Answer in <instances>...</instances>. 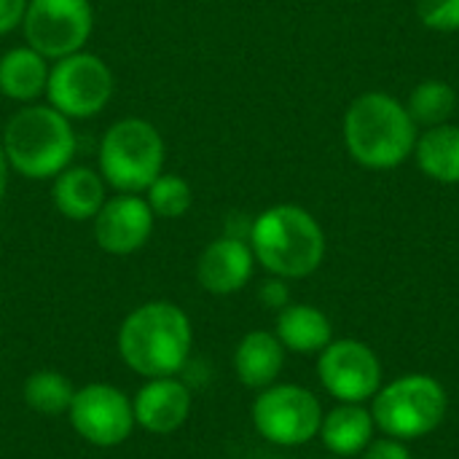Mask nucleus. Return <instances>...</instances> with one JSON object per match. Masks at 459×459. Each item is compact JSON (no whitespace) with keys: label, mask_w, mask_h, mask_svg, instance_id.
Returning <instances> with one entry per match:
<instances>
[{"label":"nucleus","mask_w":459,"mask_h":459,"mask_svg":"<svg viewBox=\"0 0 459 459\" xmlns=\"http://www.w3.org/2000/svg\"><path fill=\"white\" fill-rule=\"evenodd\" d=\"M116 347L129 371L145 379L175 377L188 363L194 328L178 304L148 301L124 317Z\"/></svg>","instance_id":"obj_1"},{"label":"nucleus","mask_w":459,"mask_h":459,"mask_svg":"<svg viewBox=\"0 0 459 459\" xmlns=\"http://www.w3.org/2000/svg\"><path fill=\"white\" fill-rule=\"evenodd\" d=\"M417 137V121L393 94L366 91L344 113L347 153L366 169H395L414 156Z\"/></svg>","instance_id":"obj_2"},{"label":"nucleus","mask_w":459,"mask_h":459,"mask_svg":"<svg viewBox=\"0 0 459 459\" xmlns=\"http://www.w3.org/2000/svg\"><path fill=\"white\" fill-rule=\"evenodd\" d=\"M255 264L272 277L304 280L325 258V234L317 218L299 204H274L264 210L247 231Z\"/></svg>","instance_id":"obj_3"},{"label":"nucleus","mask_w":459,"mask_h":459,"mask_svg":"<svg viewBox=\"0 0 459 459\" xmlns=\"http://www.w3.org/2000/svg\"><path fill=\"white\" fill-rule=\"evenodd\" d=\"M3 151L13 172L30 180L56 178L75 156V132L51 105H27L3 129Z\"/></svg>","instance_id":"obj_4"},{"label":"nucleus","mask_w":459,"mask_h":459,"mask_svg":"<svg viewBox=\"0 0 459 459\" xmlns=\"http://www.w3.org/2000/svg\"><path fill=\"white\" fill-rule=\"evenodd\" d=\"M449 398L444 385L430 374H406L382 385L371 398L377 430L398 441L430 436L446 420Z\"/></svg>","instance_id":"obj_5"},{"label":"nucleus","mask_w":459,"mask_h":459,"mask_svg":"<svg viewBox=\"0 0 459 459\" xmlns=\"http://www.w3.org/2000/svg\"><path fill=\"white\" fill-rule=\"evenodd\" d=\"M164 172V137L145 118L116 121L100 143V175L118 194H145Z\"/></svg>","instance_id":"obj_6"},{"label":"nucleus","mask_w":459,"mask_h":459,"mask_svg":"<svg viewBox=\"0 0 459 459\" xmlns=\"http://www.w3.org/2000/svg\"><path fill=\"white\" fill-rule=\"evenodd\" d=\"M253 428L274 446L296 449L320 433L323 406L301 385H272L258 393L253 403Z\"/></svg>","instance_id":"obj_7"},{"label":"nucleus","mask_w":459,"mask_h":459,"mask_svg":"<svg viewBox=\"0 0 459 459\" xmlns=\"http://www.w3.org/2000/svg\"><path fill=\"white\" fill-rule=\"evenodd\" d=\"M46 97L67 118H91L113 97V73L97 54H67L48 70Z\"/></svg>","instance_id":"obj_8"},{"label":"nucleus","mask_w":459,"mask_h":459,"mask_svg":"<svg viewBox=\"0 0 459 459\" xmlns=\"http://www.w3.org/2000/svg\"><path fill=\"white\" fill-rule=\"evenodd\" d=\"M22 30L38 54L62 59L83 51L94 30V11L89 0H27Z\"/></svg>","instance_id":"obj_9"},{"label":"nucleus","mask_w":459,"mask_h":459,"mask_svg":"<svg viewBox=\"0 0 459 459\" xmlns=\"http://www.w3.org/2000/svg\"><path fill=\"white\" fill-rule=\"evenodd\" d=\"M67 417L73 430L86 444L100 449L121 446L134 430V409L129 395L105 382L78 387L70 401Z\"/></svg>","instance_id":"obj_10"},{"label":"nucleus","mask_w":459,"mask_h":459,"mask_svg":"<svg viewBox=\"0 0 459 459\" xmlns=\"http://www.w3.org/2000/svg\"><path fill=\"white\" fill-rule=\"evenodd\" d=\"M317 377L339 403H366L382 387V363L368 344L333 339L317 358Z\"/></svg>","instance_id":"obj_11"},{"label":"nucleus","mask_w":459,"mask_h":459,"mask_svg":"<svg viewBox=\"0 0 459 459\" xmlns=\"http://www.w3.org/2000/svg\"><path fill=\"white\" fill-rule=\"evenodd\" d=\"M156 215L140 194H116L94 215V239L110 255L137 253L153 234Z\"/></svg>","instance_id":"obj_12"},{"label":"nucleus","mask_w":459,"mask_h":459,"mask_svg":"<svg viewBox=\"0 0 459 459\" xmlns=\"http://www.w3.org/2000/svg\"><path fill=\"white\" fill-rule=\"evenodd\" d=\"M253 269H255V255L250 250V242L226 234L221 239H212L202 250L196 261V280L212 296H231L250 282Z\"/></svg>","instance_id":"obj_13"},{"label":"nucleus","mask_w":459,"mask_h":459,"mask_svg":"<svg viewBox=\"0 0 459 459\" xmlns=\"http://www.w3.org/2000/svg\"><path fill=\"white\" fill-rule=\"evenodd\" d=\"M191 406L194 398L188 385L175 377L148 379L132 398L134 425H140L153 436H169L180 430L191 414Z\"/></svg>","instance_id":"obj_14"},{"label":"nucleus","mask_w":459,"mask_h":459,"mask_svg":"<svg viewBox=\"0 0 459 459\" xmlns=\"http://www.w3.org/2000/svg\"><path fill=\"white\" fill-rule=\"evenodd\" d=\"M285 347L269 331H250L234 350L237 379L250 390H266L277 382L285 366Z\"/></svg>","instance_id":"obj_15"},{"label":"nucleus","mask_w":459,"mask_h":459,"mask_svg":"<svg viewBox=\"0 0 459 459\" xmlns=\"http://www.w3.org/2000/svg\"><path fill=\"white\" fill-rule=\"evenodd\" d=\"M105 180L91 167H65L54 178L51 199L59 215L67 221H94L105 204Z\"/></svg>","instance_id":"obj_16"},{"label":"nucleus","mask_w":459,"mask_h":459,"mask_svg":"<svg viewBox=\"0 0 459 459\" xmlns=\"http://www.w3.org/2000/svg\"><path fill=\"white\" fill-rule=\"evenodd\" d=\"M377 425L371 417V409L363 403H339L328 414H323L320 422V441L328 452L339 457H355L363 455V449L374 441Z\"/></svg>","instance_id":"obj_17"},{"label":"nucleus","mask_w":459,"mask_h":459,"mask_svg":"<svg viewBox=\"0 0 459 459\" xmlns=\"http://www.w3.org/2000/svg\"><path fill=\"white\" fill-rule=\"evenodd\" d=\"M274 336L280 344L299 355L323 352L333 342V325L328 315L312 304H288L277 312Z\"/></svg>","instance_id":"obj_18"},{"label":"nucleus","mask_w":459,"mask_h":459,"mask_svg":"<svg viewBox=\"0 0 459 459\" xmlns=\"http://www.w3.org/2000/svg\"><path fill=\"white\" fill-rule=\"evenodd\" d=\"M48 59L32 46H16L0 56V94L16 102H32L46 94Z\"/></svg>","instance_id":"obj_19"},{"label":"nucleus","mask_w":459,"mask_h":459,"mask_svg":"<svg viewBox=\"0 0 459 459\" xmlns=\"http://www.w3.org/2000/svg\"><path fill=\"white\" fill-rule=\"evenodd\" d=\"M414 159L425 178L444 186L459 183V126L455 124L428 126L417 137Z\"/></svg>","instance_id":"obj_20"},{"label":"nucleus","mask_w":459,"mask_h":459,"mask_svg":"<svg viewBox=\"0 0 459 459\" xmlns=\"http://www.w3.org/2000/svg\"><path fill=\"white\" fill-rule=\"evenodd\" d=\"M75 395V387L73 382L54 371V368H40V371H32L22 387V398L24 403L35 411V414H43V417H59V414H67L70 409V401Z\"/></svg>","instance_id":"obj_21"},{"label":"nucleus","mask_w":459,"mask_h":459,"mask_svg":"<svg viewBox=\"0 0 459 459\" xmlns=\"http://www.w3.org/2000/svg\"><path fill=\"white\" fill-rule=\"evenodd\" d=\"M406 108H409L411 118L417 121V126L428 129V126L449 124V118L457 110V91L452 83H446L441 78H428L411 89Z\"/></svg>","instance_id":"obj_22"},{"label":"nucleus","mask_w":459,"mask_h":459,"mask_svg":"<svg viewBox=\"0 0 459 459\" xmlns=\"http://www.w3.org/2000/svg\"><path fill=\"white\" fill-rule=\"evenodd\" d=\"M145 194H148L145 202H148L151 212L156 218H167V221L183 218L194 204V191H191L188 180L180 178V175H169V172H161L148 186Z\"/></svg>","instance_id":"obj_23"},{"label":"nucleus","mask_w":459,"mask_h":459,"mask_svg":"<svg viewBox=\"0 0 459 459\" xmlns=\"http://www.w3.org/2000/svg\"><path fill=\"white\" fill-rule=\"evenodd\" d=\"M417 16L428 30L459 32V0H417Z\"/></svg>","instance_id":"obj_24"},{"label":"nucleus","mask_w":459,"mask_h":459,"mask_svg":"<svg viewBox=\"0 0 459 459\" xmlns=\"http://www.w3.org/2000/svg\"><path fill=\"white\" fill-rule=\"evenodd\" d=\"M363 459H411V452L403 441L382 436V438H374L363 449Z\"/></svg>","instance_id":"obj_25"},{"label":"nucleus","mask_w":459,"mask_h":459,"mask_svg":"<svg viewBox=\"0 0 459 459\" xmlns=\"http://www.w3.org/2000/svg\"><path fill=\"white\" fill-rule=\"evenodd\" d=\"M258 299H261V304H264V307H269V309H274V312L285 309V307L290 304L288 282H285L282 277H272V280H266V282L261 285V290H258Z\"/></svg>","instance_id":"obj_26"},{"label":"nucleus","mask_w":459,"mask_h":459,"mask_svg":"<svg viewBox=\"0 0 459 459\" xmlns=\"http://www.w3.org/2000/svg\"><path fill=\"white\" fill-rule=\"evenodd\" d=\"M27 0H0V35L16 30L24 19Z\"/></svg>","instance_id":"obj_27"},{"label":"nucleus","mask_w":459,"mask_h":459,"mask_svg":"<svg viewBox=\"0 0 459 459\" xmlns=\"http://www.w3.org/2000/svg\"><path fill=\"white\" fill-rule=\"evenodd\" d=\"M8 175H11V164H8V156H5V151L0 145V199H3V194L8 188Z\"/></svg>","instance_id":"obj_28"}]
</instances>
